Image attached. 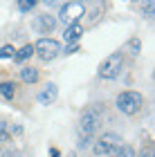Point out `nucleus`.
Segmentation results:
<instances>
[{"label": "nucleus", "instance_id": "nucleus-14", "mask_svg": "<svg viewBox=\"0 0 155 157\" xmlns=\"http://www.w3.org/2000/svg\"><path fill=\"white\" fill-rule=\"evenodd\" d=\"M34 5H36L34 0H18V9H20V11H32Z\"/></svg>", "mask_w": 155, "mask_h": 157}, {"label": "nucleus", "instance_id": "nucleus-19", "mask_svg": "<svg viewBox=\"0 0 155 157\" xmlns=\"http://www.w3.org/2000/svg\"><path fill=\"white\" fill-rule=\"evenodd\" d=\"M50 157H61V153H59V148H50Z\"/></svg>", "mask_w": 155, "mask_h": 157}, {"label": "nucleus", "instance_id": "nucleus-16", "mask_svg": "<svg viewBox=\"0 0 155 157\" xmlns=\"http://www.w3.org/2000/svg\"><path fill=\"white\" fill-rule=\"evenodd\" d=\"M7 139H9V130H7V126L0 121V144H2V141H7Z\"/></svg>", "mask_w": 155, "mask_h": 157}, {"label": "nucleus", "instance_id": "nucleus-10", "mask_svg": "<svg viewBox=\"0 0 155 157\" xmlns=\"http://www.w3.org/2000/svg\"><path fill=\"white\" fill-rule=\"evenodd\" d=\"M14 94H16V83H11V81L0 83V97L2 99H14Z\"/></svg>", "mask_w": 155, "mask_h": 157}, {"label": "nucleus", "instance_id": "nucleus-18", "mask_svg": "<svg viewBox=\"0 0 155 157\" xmlns=\"http://www.w3.org/2000/svg\"><path fill=\"white\" fill-rule=\"evenodd\" d=\"M76 49H79V45H76V43H72V45H68V47H65V54H74Z\"/></svg>", "mask_w": 155, "mask_h": 157}, {"label": "nucleus", "instance_id": "nucleus-5", "mask_svg": "<svg viewBox=\"0 0 155 157\" xmlns=\"http://www.w3.org/2000/svg\"><path fill=\"white\" fill-rule=\"evenodd\" d=\"M34 52L43 61H52L61 54V45H59V40H54V38H38L36 45H34Z\"/></svg>", "mask_w": 155, "mask_h": 157}, {"label": "nucleus", "instance_id": "nucleus-7", "mask_svg": "<svg viewBox=\"0 0 155 157\" xmlns=\"http://www.w3.org/2000/svg\"><path fill=\"white\" fill-rule=\"evenodd\" d=\"M81 34H83V25L81 23H76V25H70V27H65V34H63V38H65V43H76L81 38Z\"/></svg>", "mask_w": 155, "mask_h": 157}, {"label": "nucleus", "instance_id": "nucleus-2", "mask_svg": "<svg viewBox=\"0 0 155 157\" xmlns=\"http://www.w3.org/2000/svg\"><path fill=\"white\" fill-rule=\"evenodd\" d=\"M99 128V112L95 110H86L79 119V137H81V144L79 146H86L90 139H92L95 130Z\"/></svg>", "mask_w": 155, "mask_h": 157}, {"label": "nucleus", "instance_id": "nucleus-1", "mask_svg": "<svg viewBox=\"0 0 155 157\" xmlns=\"http://www.w3.org/2000/svg\"><path fill=\"white\" fill-rule=\"evenodd\" d=\"M122 148H124V144H122V137H119V135H115V132H103L101 137L95 141V148H92V151H95L97 157H101V155L117 157Z\"/></svg>", "mask_w": 155, "mask_h": 157}, {"label": "nucleus", "instance_id": "nucleus-11", "mask_svg": "<svg viewBox=\"0 0 155 157\" xmlns=\"http://www.w3.org/2000/svg\"><path fill=\"white\" fill-rule=\"evenodd\" d=\"M20 78L25 83H36L38 81V70L36 67H23L20 70Z\"/></svg>", "mask_w": 155, "mask_h": 157}, {"label": "nucleus", "instance_id": "nucleus-13", "mask_svg": "<svg viewBox=\"0 0 155 157\" xmlns=\"http://www.w3.org/2000/svg\"><path fill=\"white\" fill-rule=\"evenodd\" d=\"M16 56V47L14 45H2L0 47V59H14Z\"/></svg>", "mask_w": 155, "mask_h": 157}, {"label": "nucleus", "instance_id": "nucleus-8", "mask_svg": "<svg viewBox=\"0 0 155 157\" xmlns=\"http://www.w3.org/2000/svg\"><path fill=\"white\" fill-rule=\"evenodd\" d=\"M56 97H59V88H56L54 83H50V85H47V88L38 94V101H41V103H52Z\"/></svg>", "mask_w": 155, "mask_h": 157}, {"label": "nucleus", "instance_id": "nucleus-12", "mask_svg": "<svg viewBox=\"0 0 155 157\" xmlns=\"http://www.w3.org/2000/svg\"><path fill=\"white\" fill-rule=\"evenodd\" d=\"M32 54H34V45H23L20 49H16V56H14V61L23 63V61H27V59H29Z\"/></svg>", "mask_w": 155, "mask_h": 157}, {"label": "nucleus", "instance_id": "nucleus-20", "mask_svg": "<svg viewBox=\"0 0 155 157\" xmlns=\"http://www.w3.org/2000/svg\"><path fill=\"white\" fill-rule=\"evenodd\" d=\"M139 157H153V153H151V151H146V153H139Z\"/></svg>", "mask_w": 155, "mask_h": 157}, {"label": "nucleus", "instance_id": "nucleus-9", "mask_svg": "<svg viewBox=\"0 0 155 157\" xmlns=\"http://www.w3.org/2000/svg\"><path fill=\"white\" fill-rule=\"evenodd\" d=\"M38 29L43 32V34H47V32H52L54 29V25H56V18L54 16H50V13H43V16H38Z\"/></svg>", "mask_w": 155, "mask_h": 157}, {"label": "nucleus", "instance_id": "nucleus-3", "mask_svg": "<svg viewBox=\"0 0 155 157\" xmlns=\"http://www.w3.org/2000/svg\"><path fill=\"white\" fill-rule=\"evenodd\" d=\"M81 16H86V5L79 2V0H70V2L61 5L59 20H61V23H65V27L76 25V23L81 20Z\"/></svg>", "mask_w": 155, "mask_h": 157}, {"label": "nucleus", "instance_id": "nucleus-4", "mask_svg": "<svg viewBox=\"0 0 155 157\" xmlns=\"http://www.w3.org/2000/svg\"><path fill=\"white\" fill-rule=\"evenodd\" d=\"M142 94L139 92H122V94L117 97V110L124 112V115H135V112H139V108H142Z\"/></svg>", "mask_w": 155, "mask_h": 157}, {"label": "nucleus", "instance_id": "nucleus-17", "mask_svg": "<svg viewBox=\"0 0 155 157\" xmlns=\"http://www.w3.org/2000/svg\"><path fill=\"white\" fill-rule=\"evenodd\" d=\"M117 157H135V151H133L130 146H124L122 151H119V155Z\"/></svg>", "mask_w": 155, "mask_h": 157}, {"label": "nucleus", "instance_id": "nucleus-21", "mask_svg": "<svg viewBox=\"0 0 155 157\" xmlns=\"http://www.w3.org/2000/svg\"><path fill=\"white\" fill-rule=\"evenodd\" d=\"M5 157H14V155H5Z\"/></svg>", "mask_w": 155, "mask_h": 157}, {"label": "nucleus", "instance_id": "nucleus-15", "mask_svg": "<svg viewBox=\"0 0 155 157\" xmlns=\"http://www.w3.org/2000/svg\"><path fill=\"white\" fill-rule=\"evenodd\" d=\"M128 47L133 49V54H139V49H142V43H139V38H130V40H128Z\"/></svg>", "mask_w": 155, "mask_h": 157}, {"label": "nucleus", "instance_id": "nucleus-6", "mask_svg": "<svg viewBox=\"0 0 155 157\" xmlns=\"http://www.w3.org/2000/svg\"><path fill=\"white\" fill-rule=\"evenodd\" d=\"M122 65H124L122 54H119V52L110 54L108 59H103V63L99 65V76L101 78H115L119 72H122Z\"/></svg>", "mask_w": 155, "mask_h": 157}]
</instances>
